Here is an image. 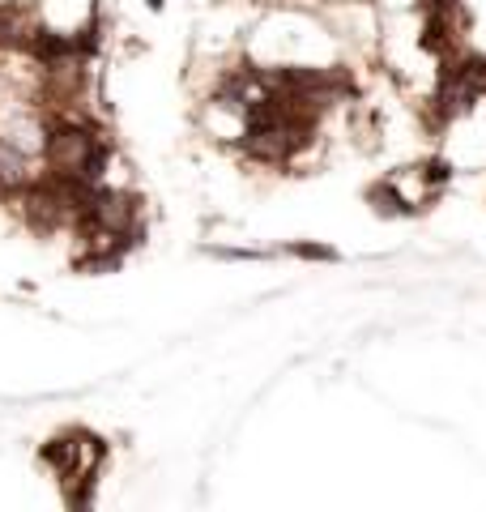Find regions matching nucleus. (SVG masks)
<instances>
[{"mask_svg":"<svg viewBox=\"0 0 486 512\" xmlns=\"http://www.w3.org/2000/svg\"><path fill=\"white\" fill-rule=\"evenodd\" d=\"M39 154H43L47 175H60V180H77V184H103L107 146L99 141V133H90L86 124L64 120V124H56V128H47Z\"/></svg>","mask_w":486,"mask_h":512,"instance_id":"f257e3e1","label":"nucleus"},{"mask_svg":"<svg viewBox=\"0 0 486 512\" xmlns=\"http://www.w3.org/2000/svg\"><path fill=\"white\" fill-rule=\"evenodd\" d=\"M295 252L299 256H307V261H333V248H320V244H295Z\"/></svg>","mask_w":486,"mask_h":512,"instance_id":"f03ea898","label":"nucleus"}]
</instances>
